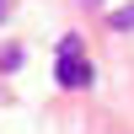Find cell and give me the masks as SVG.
Segmentation results:
<instances>
[{"mask_svg":"<svg viewBox=\"0 0 134 134\" xmlns=\"http://www.w3.org/2000/svg\"><path fill=\"white\" fill-rule=\"evenodd\" d=\"M113 27H118V32H129V27H134V5H124V11H113Z\"/></svg>","mask_w":134,"mask_h":134,"instance_id":"cell-2","label":"cell"},{"mask_svg":"<svg viewBox=\"0 0 134 134\" xmlns=\"http://www.w3.org/2000/svg\"><path fill=\"white\" fill-rule=\"evenodd\" d=\"M5 5H11V0H0V21H5Z\"/></svg>","mask_w":134,"mask_h":134,"instance_id":"cell-3","label":"cell"},{"mask_svg":"<svg viewBox=\"0 0 134 134\" xmlns=\"http://www.w3.org/2000/svg\"><path fill=\"white\" fill-rule=\"evenodd\" d=\"M54 81H59V86H70V91H81V86H91V81H97V75H91V64L81 59V38H64V43H59Z\"/></svg>","mask_w":134,"mask_h":134,"instance_id":"cell-1","label":"cell"}]
</instances>
